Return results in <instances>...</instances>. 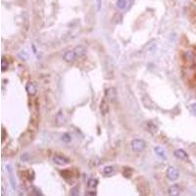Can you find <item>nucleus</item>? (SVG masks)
I'll use <instances>...</instances> for the list:
<instances>
[{"label":"nucleus","mask_w":196,"mask_h":196,"mask_svg":"<svg viewBox=\"0 0 196 196\" xmlns=\"http://www.w3.org/2000/svg\"><path fill=\"white\" fill-rule=\"evenodd\" d=\"M183 58H184L185 61H188L190 63L194 62V55H193L192 52L190 51H186L184 54H183Z\"/></svg>","instance_id":"nucleus-12"},{"label":"nucleus","mask_w":196,"mask_h":196,"mask_svg":"<svg viewBox=\"0 0 196 196\" xmlns=\"http://www.w3.org/2000/svg\"><path fill=\"white\" fill-rule=\"evenodd\" d=\"M127 4H129V2H127V0H118L117 1V7L122 10H124L127 8Z\"/></svg>","instance_id":"nucleus-13"},{"label":"nucleus","mask_w":196,"mask_h":196,"mask_svg":"<svg viewBox=\"0 0 196 196\" xmlns=\"http://www.w3.org/2000/svg\"><path fill=\"white\" fill-rule=\"evenodd\" d=\"M154 151H155V153H156V154H157L159 157H161V158H166L165 151H164V149H163L162 147H160V146L155 147V148H154Z\"/></svg>","instance_id":"nucleus-14"},{"label":"nucleus","mask_w":196,"mask_h":196,"mask_svg":"<svg viewBox=\"0 0 196 196\" xmlns=\"http://www.w3.org/2000/svg\"><path fill=\"white\" fill-rule=\"evenodd\" d=\"M85 196H96V192L95 191H86L85 192Z\"/></svg>","instance_id":"nucleus-24"},{"label":"nucleus","mask_w":196,"mask_h":196,"mask_svg":"<svg viewBox=\"0 0 196 196\" xmlns=\"http://www.w3.org/2000/svg\"><path fill=\"white\" fill-rule=\"evenodd\" d=\"M100 112H101V114L104 115V116L107 115L108 112H109V104H108L106 98L101 100V103H100Z\"/></svg>","instance_id":"nucleus-10"},{"label":"nucleus","mask_w":196,"mask_h":196,"mask_svg":"<svg viewBox=\"0 0 196 196\" xmlns=\"http://www.w3.org/2000/svg\"><path fill=\"white\" fill-rule=\"evenodd\" d=\"M6 167H7V172H8V177H9L10 184H11V186H12V189L15 190V189H16V178H15L13 168H12V166L10 165V164L7 165Z\"/></svg>","instance_id":"nucleus-4"},{"label":"nucleus","mask_w":196,"mask_h":196,"mask_svg":"<svg viewBox=\"0 0 196 196\" xmlns=\"http://www.w3.org/2000/svg\"><path fill=\"white\" fill-rule=\"evenodd\" d=\"M97 183H98V180L96 178H89L88 182H87V186L89 188H95L97 185Z\"/></svg>","instance_id":"nucleus-15"},{"label":"nucleus","mask_w":196,"mask_h":196,"mask_svg":"<svg viewBox=\"0 0 196 196\" xmlns=\"http://www.w3.org/2000/svg\"><path fill=\"white\" fill-rule=\"evenodd\" d=\"M8 67H9L8 61H7L5 58H2V60H1V70H2V72L6 71V70L8 69Z\"/></svg>","instance_id":"nucleus-16"},{"label":"nucleus","mask_w":196,"mask_h":196,"mask_svg":"<svg viewBox=\"0 0 196 196\" xmlns=\"http://www.w3.org/2000/svg\"><path fill=\"white\" fill-rule=\"evenodd\" d=\"M167 177L170 180H177L180 177V173L175 166H170L167 170Z\"/></svg>","instance_id":"nucleus-2"},{"label":"nucleus","mask_w":196,"mask_h":196,"mask_svg":"<svg viewBox=\"0 0 196 196\" xmlns=\"http://www.w3.org/2000/svg\"><path fill=\"white\" fill-rule=\"evenodd\" d=\"M63 58H64V60L66 62L71 63V62H74L75 60H76L77 56H76V54H75L74 50H68V51H66L64 53V56H63Z\"/></svg>","instance_id":"nucleus-7"},{"label":"nucleus","mask_w":196,"mask_h":196,"mask_svg":"<svg viewBox=\"0 0 196 196\" xmlns=\"http://www.w3.org/2000/svg\"><path fill=\"white\" fill-rule=\"evenodd\" d=\"M95 4H96V11L100 12L102 8V0H95Z\"/></svg>","instance_id":"nucleus-21"},{"label":"nucleus","mask_w":196,"mask_h":196,"mask_svg":"<svg viewBox=\"0 0 196 196\" xmlns=\"http://www.w3.org/2000/svg\"><path fill=\"white\" fill-rule=\"evenodd\" d=\"M26 89H27V93L31 95V96H34V95L36 93V85H34V82H27V84Z\"/></svg>","instance_id":"nucleus-11"},{"label":"nucleus","mask_w":196,"mask_h":196,"mask_svg":"<svg viewBox=\"0 0 196 196\" xmlns=\"http://www.w3.org/2000/svg\"><path fill=\"white\" fill-rule=\"evenodd\" d=\"M175 156L177 158V159L183 160V161H187L188 160V155L187 153L182 149H177L175 150Z\"/></svg>","instance_id":"nucleus-9"},{"label":"nucleus","mask_w":196,"mask_h":196,"mask_svg":"<svg viewBox=\"0 0 196 196\" xmlns=\"http://www.w3.org/2000/svg\"><path fill=\"white\" fill-rule=\"evenodd\" d=\"M52 160H53V162L55 164L60 165V166H65L70 163V161L67 157L63 156V155H59V154H55L54 156L52 157Z\"/></svg>","instance_id":"nucleus-3"},{"label":"nucleus","mask_w":196,"mask_h":196,"mask_svg":"<svg viewBox=\"0 0 196 196\" xmlns=\"http://www.w3.org/2000/svg\"><path fill=\"white\" fill-rule=\"evenodd\" d=\"M189 110L193 115H196V103H192V104L190 105Z\"/></svg>","instance_id":"nucleus-22"},{"label":"nucleus","mask_w":196,"mask_h":196,"mask_svg":"<svg viewBox=\"0 0 196 196\" xmlns=\"http://www.w3.org/2000/svg\"><path fill=\"white\" fill-rule=\"evenodd\" d=\"M71 196H79V190L77 187H74L71 189Z\"/></svg>","instance_id":"nucleus-20"},{"label":"nucleus","mask_w":196,"mask_h":196,"mask_svg":"<svg viewBox=\"0 0 196 196\" xmlns=\"http://www.w3.org/2000/svg\"><path fill=\"white\" fill-rule=\"evenodd\" d=\"M180 192H182V189H180V186L178 184H173L168 190L169 196H180Z\"/></svg>","instance_id":"nucleus-6"},{"label":"nucleus","mask_w":196,"mask_h":196,"mask_svg":"<svg viewBox=\"0 0 196 196\" xmlns=\"http://www.w3.org/2000/svg\"><path fill=\"white\" fill-rule=\"evenodd\" d=\"M56 120H57V124H58L59 125H63L65 123V117H64V115L62 114V112H60L58 115H57V117H56Z\"/></svg>","instance_id":"nucleus-17"},{"label":"nucleus","mask_w":196,"mask_h":196,"mask_svg":"<svg viewBox=\"0 0 196 196\" xmlns=\"http://www.w3.org/2000/svg\"><path fill=\"white\" fill-rule=\"evenodd\" d=\"M132 147L134 151L141 152L145 148V142L141 139H134L132 141Z\"/></svg>","instance_id":"nucleus-5"},{"label":"nucleus","mask_w":196,"mask_h":196,"mask_svg":"<svg viewBox=\"0 0 196 196\" xmlns=\"http://www.w3.org/2000/svg\"><path fill=\"white\" fill-rule=\"evenodd\" d=\"M113 172H114V167H113V166H107V167H105L104 169H103V173H104L105 175H110L112 174Z\"/></svg>","instance_id":"nucleus-18"},{"label":"nucleus","mask_w":196,"mask_h":196,"mask_svg":"<svg viewBox=\"0 0 196 196\" xmlns=\"http://www.w3.org/2000/svg\"><path fill=\"white\" fill-rule=\"evenodd\" d=\"M74 52L75 54H76L77 58H82V57H84V55L86 54V49H85V47L82 46V45H79V46L75 47Z\"/></svg>","instance_id":"nucleus-8"},{"label":"nucleus","mask_w":196,"mask_h":196,"mask_svg":"<svg viewBox=\"0 0 196 196\" xmlns=\"http://www.w3.org/2000/svg\"><path fill=\"white\" fill-rule=\"evenodd\" d=\"M62 140L63 141H65V142H70L72 140V136H71V134H64L62 135Z\"/></svg>","instance_id":"nucleus-19"},{"label":"nucleus","mask_w":196,"mask_h":196,"mask_svg":"<svg viewBox=\"0 0 196 196\" xmlns=\"http://www.w3.org/2000/svg\"><path fill=\"white\" fill-rule=\"evenodd\" d=\"M34 194L36 196H43V195H42L41 191H40L38 188H36V187H34Z\"/></svg>","instance_id":"nucleus-23"},{"label":"nucleus","mask_w":196,"mask_h":196,"mask_svg":"<svg viewBox=\"0 0 196 196\" xmlns=\"http://www.w3.org/2000/svg\"><path fill=\"white\" fill-rule=\"evenodd\" d=\"M105 98L110 102H115L117 99V90L115 87H108L105 90Z\"/></svg>","instance_id":"nucleus-1"}]
</instances>
